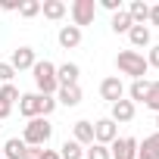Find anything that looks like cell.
Returning a JSON list of instances; mask_svg holds the SVG:
<instances>
[{
    "instance_id": "obj_1",
    "label": "cell",
    "mask_w": 159,
    "mask_h": 159,
    "mask_svg": "<svg viewBox=\"0 0 159 159\" xmlns=\"http://www.w3.org/2000/svg\"><path fill=\"white\" fill-rule=\"evenodd\" d=\"M56 109V97H44V94H22L19 97V112L25 119H38V116H50Z\"/></svg>"
},
{
    "instance_id": "obj_2",
    "label": "cell",
    "mask_w": 159,
    "mask_h": 159,
    "mask_svg": "<svg viewBox=\"0 0 159 159\" xmlns=\"http://www.w3.org/2000/svg\"><path fill=\"white\" fill-rule=\"evenodd\" d=\"M34 84H38V94H44V97H53L56 91H59V81H56V66L50 62V59H41V62H34Z\"/></svg>"
},
{
    "instance_id": "obj_3",
    "label": "cell",
    "mask_w": 159,
    "mask_h": 159,
    "mask_svg": "<svg viewBox=\"0 0 159 159\" xmlns=\"http://www.w3.org/2000/svg\"><path fill=\"white\" fill-rule=\"evenodd\" d=\"M50 137H53V125H50L44 116L28 119V125H25V131H22L25 147H47V140H50Z\"/></svg>"
},
{
    "instance_id": "obj_4",
    "label": "cell",
    "mask_w": 159,
    "mask_h": 159,
    "mask_svg": "<svg viewBox=\"0 0 159 159\" xmlns=\"http://www.w3.org/2000/svg\"><path fill=\"white\" fill-rule=\"evenodd\" d=\"M116 66H119V72L122 75H131L134 81L137 78H143L147 75V59H143V53H137V50H122L119 56H116Z\"/></svg>"
},
{
    "instance_id": "obj_5",
    "label": "cell",
    "mask_w": 159,
    "mask_h": 159,
    "mask_svg": "<svg viewBox=\"0 0 159 159\" xmlns=\"http://www.w3.org/2000/svg\"><path fill=\"white\" fill-rule=\"evenodd\" d=\"M69 13H72V25H75V28H84V25L94 22L97 3H94V0H75V3L69 7Z\"/></svg>"
},
{
    "instance_id": "obj_6",
    "label": "cell",
    "mask_w": 159,
    "mask_h": 159,
    "mask_svg": "<svg viewBox=\"0 0 159 159\" xmlns=\"http://www.w3.org/2000/svg\"><path fill=\"white\" fill-rule=\"evenodd\" d=\"M100 97H103L106 103H119V100L125 97V84H122L119 75H109V78L100 81Z\"/></svg>"
},
{
    "instance_id": "obj_7",
    "label": "cell",
    "mask_w": 159,
    "mask_h": 159,
    "mask_svg": "<svg viewBox=\"0 0 159 159\" xmlns=\"http://www.w3.org/2000/svg\"><path fill=\"white\" fill-rule=\"evenodd\" d=\"M112 159H137V140L134 137H116L109 147Z\"/></svg>"
},
{
    "instance_id": "obj_8",
    "label": "cell",
    "mask_w": 159,
    "mask_h": 159,
    "mask_svg": "<svg viewBox=\"0 0 159 159\" xmlns=\"http://www.w3.org/2000/svg\"><path fill=\"white\" fill-rule=\"evenodd\" d=\"M119 137V128H116V122L112 119H100V122H94V143H112Z\"/></svg>"
},
{
    "instance_id": "obj_9",
    "label": "cell",
    "mask_w": 159,
    "mask_h": 159,
    "mask_svg": "<svg viewBox=\"0 0 159 159\" xmlns=\"http://www.w3.org/2000/svg\"><path fill=\"white\" fill-rule=\"evenodd\" d=\"M34 50L31 47H16L13 50V59H10V66L16 69V72H22V69H34Z\"/></svg>"
},
{
    "instance_id": "obj_10",
    "label": "cell",
    "mask_w": 159,
    "mask_h": 159,
    "mask_svg": "<svg viewBox=\"0 0 159 159\" xmlns=\"http://www.w3.org/2000/svg\"><path fill=\"white\" fill-rule=\"evenodd\" d=\"M78 75H81V69H78L75 62H62V66H56V81H59V88L78 84Z\"/></svg>"
},
{
    "instance_id": "obj_11",
    "label": "cell",
    "mask_w": 159,
    "mask_h": 159,
    "mask_svg": "<svg viewBox=\"0 0 159 159\" xmlns=\"http://www.w3.org/2000/svg\"><path fill=\"white\" fill-rule=\"evenodd\" d=\"M109 119H112L116 125H122V122H131V119H134V103L122 97L119 103H112V112H109Z\"/></svg>"
},
{
    "instance_id": "obj_12",
    "label": "cell",
    "mask_w": 159,
    "mask_h": 159,
    "mask_svg": "<svg viewBox=\"0 0 159 159\" xmlns=\"http://www.w3.org/2000/svg\"><path fill=\"white\" fill-rule=\"evenodd\" d=\"M56 38H59V47H66V50H75L78 44H81V28H75V25H62Z\"/></svg>"
},
{
    "instance_id": "obj_13",
    "label": "cell",
    "mask_w": 159,
    "mask_h": 159,
    "mask_svg": "<svg viewBox=\"0 0 159 159\" xmlns=\"http://www.w3.org/2000/svg\"><path fill=\"white\" fill-rule=\"evenodd\" d=\"M75 137L72 140H78L81 147H91L94 143V122H88V119H81V122H75Z\"/></svg>"
},
{
    "instance_id": "obj_14",
    "label": "cell",
    "mask_w": 159,
    "mask_h": 159,
    "mask_svg": "<svg viewBox=\"0 0 159 159\" xmlns=\"http://www.w3.org/2000/svg\"><path fill=\"white\" fill-rule=\"evenodd\" d=\"M56 103H62V106H78V103H81V88H78V84H69V88H59L56 91Z\"/></svg>"
},
{
    "instance_id": "obj_15",
    "label": "cell",
    "mask_w": 159,
    "mask_h": 159,
    "mask_svg": "<svg viewBox=\"0 0 159 159\" xmlns=\"http://www.w3.org/2000/svg\"><path fill=\"white\" fill-rule=\"evenodd\" d=\"M66 3H62V0H44V3H41V13H44V19H53V22H59L62 16H66Z\"/></svg>"
},
{
    "instance_id": "obj_16",
    "label": "cell",
    "mask_w": 159,
    "mask_h": 159,
    "mask_svg": "<svg viewBox=\"0 0 159 159\" xmlns=\"http://www.w3.org/2000/svg\"><path fill=\"white\" fill-rule=\"evenodd\" d=\"M125 13L131 16L134 25H143V22L150 19V3H143V0H131V7H128Z\"/></svg>"
},
{
    "instance_id": "obj_17",
    "label": "cell",
    "mask_w": 159,
    "mask_h": 159,
    "mask_svg": "<svg viewBox=\"0 0 159 159\" xmlns=\"http://www.w3.org/2000/svg\"><path fill=\"white\" fill-rule=\"evenodd\" d=\"M25 150H28V147H25L22 137H10V140L3 143V159H22Z\"/></svg>"
},
{
    "instance_id": "obj_18",
    "label": "cell",
    "mask_w": 159,
    "mask_h": 159,
    "mask_svg": "<svg viewBox=\"0 0 159 159\" xmlns=\"http://www.w3.org/2000/svg\"><path fill=\"white\" fill-rule=\"evenodd\" d=\"M137 153L147 156V159H159V131L150 134V137H143V143L137 147Z\"/></svg>"
},
{
    "instance_id": "obj_19",
    "label": "cell",
    "mask_w": 159,
    "mask_h": 159,
    "mask_svg": "<svg viewBox=\"0 0 159 159\" xmlns=\"http://www.w3.org/2000/svg\"><path fill=\"white\" fill-rule=\"evenodd\" d=\"M131 25H134V22H131V16H128L125 10L112 13V31H116V34H128V31H131Z\"/></svg>"
},
{
    "instance_id": "obj_20",
    "label": "cell",
    "mask_w": 159,
    "mask_h": 159,
    "mask_svg": "<svg viewBox=\"0 0 159 159\" xmlns=\"http://www.w3.org/2000/svg\"><path fill=\"white\" fill-rule=\"evenodd\" d=\"M128 41H131L134 47H147V44H150V28H147V25H131Z\"/></svg>"
},
{
    "instance_id": "obj_21",
    "label": "cell",
    "mask_w": 159,
    "mask_h": 159,
    "mask_svg": "<svg viewBox=\"0 0 159 159\" xmlns=\"http://www.w3.org/2000/svg\"><path fill=\"white\" fill-rule=\"evenodd\" d=\"M81 156H84V150H81L78 140H66L59 147V159H81Z\"/></svg>"
},
{
    "instance_id": "obj_22",
    "label": "cell",
    "mask_w": 159,
    "mask_h": 159,
    "mask_svg": "<svg viewBox=\"0 0 159 159\" xmlns=\"http://www.w3.org/2000/svg\"><path fill=\"white\" fill-rule=\"evenodd\" d=\"M147 91H150V81H147V78H137V81H131V103H143Z\"/></svg>"
},
{
    "instance_id": "obj_23",
    "label": "cell",
    "mask_w": 159,
    "mask_h": 159,
    "mask_svg": "<svg viewBox=\"0 0 159 159\" xmlns=\"http://www.w3.org/2000/svg\"><path fill=\"white\" fill-rule=\"evenodd\" d=\"M143 106L153 109V112H159V81H150V91L143 97Z\"/></svg>"
},
{
    "instance_id": "obj_24",
    "label": "cell",
    "mask_w": 159,
    "mask_h": 159,
    "mask_svg": "<svg viewBox=\"0 0 159 159\" xmlns=\"http://www.w3.org/2000/svg\"><path fill=\"white\" fill-rule=\"evenodd\" d=\"M41 13V0H22V3H19V16L22 19H34Z\"/></svg>"
},
{
    "instance_id": "obj_25",
    "label": "cell",
    "mask_w": 159,
    "mask_h": 159,
    "mask_svg": "<svg viewBox=\"0 0 159 159\" xmlns=\"http://www.w3.org/2000/svg\"><path fill=\"white\" fill-rule=\"evenodd\" d=\"M19 97H22V94H19V88H16V84H3V88H0V103L13 106Z\"/></svg>"
},
{
    "instance_id": "obj_26",
    "label": "cell",
    "mask_w": 159,
    "mask_h": 159,
    "mask_svg": "<svg viewBox=\"0 0 159 159\" xmlns=\"http://www.w3.org/2000/svg\"><path fill=\"white\" fill-rule=\"evenodd\" d=\"M84 156H88V159H112V156H109V147H103V143H91V147L84 150Z\"/></svg>"
},
{
    "instance_id": "obj_27",
    "label": "cell",
    "mask_w": 159,
    "mask_h": 159,
    "mask_svg": "<svg viewBox=\"0 0 159 159\" xmlns=\"http://www.w3.org/2000/svg\"><path fill=\"white\" fill-rule=\"evenodd\" d=\"M13 75H16V69H13L10 62H0V81H3V84H13Z\"/></svg>"
},
{
    "instance_id": "obj_28",
    "label": "cell",
    "mask_w": 159,
    "mask_h": 159,
    "mask_svg": "<svg viewBox=\"0 0 159 159\" xmlns=\"http://www.w3.org/2000/svg\"><path fill=\"white\" fill-rule=\"evenodd\" d=\"M147 66L159 69V44H156V47H150V56H147Z\"/></svg>"
},
{
    "instance_id": "obj_29",
    "label": "cell",
    "mask_w": 159,
    "mask_h": 159,
    "mask_svg": "<svg viewBox=\"0 0 159 159\" xmlns=\"http://www.w3.org/2000/svg\"><path fill=\"white\" fill-rule=\"evenodd\" d=\"M100 7L109 10V13H119V10H122V0H100Z\"/></svg>"
},
{
    "instance_id": "obj_30",
    "label": "cell",
    "mask_w": 159,
    "mask_h": 159,
    "mask_svg": "<svg viewBox=\"0 0 159 159\" xmlns=\"http://www.w3.org/2000/svg\"><path fill=\"white\" fill-rule=\"evenodd\" d=\"M41 153H44V150H41V147H28V150H25V156H22V159H41Z\"/></svg>"
},
{
    "instance_id": "obj_31",
    "label": "cell",
    "mask_w": 159,
    "mask_h": 159,
    "mask_svg": "<svg viewBox=\"0 0 159 159\" xmlns=\"http://www.w3.org/2000/svg\"><path fill=\"white\" fill-rule=\"evenodd\" d=\"M150 25H159V3H153L150 7V19H147Z\"/></svg>"
},
{
    "instance_id": "obj_32",
    "label": "cell",
    "mask_w": 159,
    "mask_h": 159,
    "mask_svg": "<svg viewBox=\"0 0 159 159\" xmlns=\"http://www.w3.org/2000/svg\"><path fill=\"white\" fill-rule=\"evenodd\" d=\"M22 0H0V10H19Z\"/></svg>"
},
{
    "instance_id": "obj_33",
    "label": "cell",
    "mask_w": 159,
    "mask_h": 159,
    "mask_svg": "<svg viewBox=\"0 0 159 159\" xmlns=\"http://www.w3.org/2000/svg\"><path fill=\"white\" fill-rule=\"evenodd\" d=\"M41 159H59V150H44Z\"/></svg>"
},
{
    "instance_id": "obj_34",
    "label": "cell",
    "mask_w": 159,
    "mask_h": 159,
    "mask_svg": "<svg viewBox=\"0 0 159 159\" xmlns=\"http://www.w3.org/2000/svg\"><path fill=\"white\" fill-rule=\"evenodd\" d=\"M10 112H13V106H7V103H0V122H3V119H7Z\"/></svg>"
},
{
    "instance_id": "obj_35",
    "label": "cell",
    "mask_w": 159,
    "mask_h": 159,
    "mask_svg": "<svg viewBox=\"0 0 159 159\" xmlns=\"http://www.w3.org/2000/svg\"><path fill=\"white\" fill-rule=\"evenodd\" d=\"M0 159H3V143H0Z\"/></svg>"
},
{
    "instance_id": "obj_36",
    "label": "cell",
    "mask_w": 159,
    "mask_h": 159,
    "mask_svg": "<svg viewBox=\"0 0 159 159\" xmlns=\"http://www.w3.org/2000/svg\"><path fill=\"white\" fill-rule=\"evenodd\" d=\"M156 128H159V112H156Z\"/></svg>"
},
{
    "instance_id": "obj_37",
    "label": "cell",
    "mask_w": 159,
    "mask_h": 159,
    "mask_svg": "<svg viewBox=\"0 0 159 159\" xmlns=\"http://www.w3.org/2000/svg\"><path fill=\"white\" fill-rule=\"evenodd\" d=\"M137 159H147V156H140V153H137Z\"/></svg>"
},
{
    "instance_id": "obj_38",
    "label": "cell",
    "mask_w": 159,
    "mask_h": 159,
    "mask_svg": "<svg viewBox=\"0 0 159 159\" xmlns=\"http://www.w3.org/2000/svg\"><path fill=\"white\" fill-rule=\"evenodd\" d=\"M0 128H3V125H0Z\"/></svg>"
}]
</instances>
